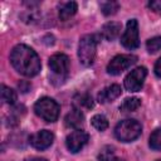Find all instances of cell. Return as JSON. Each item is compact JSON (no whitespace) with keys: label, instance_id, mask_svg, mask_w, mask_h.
<instances>
[{"label":"cell","instance_id":"cell-16","mask_svg":"<svg viewBox=\"0 0 161 161\" xmlns=\"http://www.w3.org/2000/svg\"><path fill=\"white\" fill-rule=\"evenodd\" d=\"M1 98L5 103L8 104H14L16 101V92L14 89H11L10 87L6 86H1Z\"/></svg>","mask_w":161,"mask_h":161},{"label":"cell","instance_id":"cell-17","mask_svg":"<svg viewBox=\"0 0 161 161\" xmlns=\"http://www.w3.org/2000/svg\"><path fill=\"white\" fill-rule=\"evenodd\" d=\"M74 106H77V108L80 109V107H86V108H92L93 107V99L89 94H78L74 98Z\"/></svg>","mask_w":161,"mask_h":161},{"label":"cell","instance_id":"cell-22","mask_svg":"<svg viewBox=\"0 0 161 161\" xmlns=\"http://www.w3.org/2000/svg\"><path fill=\"white\" fill-rule=\"evenodd\" d=\"M146 48H147V52L151 54L157 53L161 49V36H153L148 39L146 43Z\"/></svg>","mask_w":161,"mask_h":161},{"label":"cell","instance_id":"cell-18","mask_svg":"<svg viewBox=\"0 0 161 161\" xmlns=\"http://www.w3.org/2000/svg\"><path fill=\"white\" fill-rule=\"evenodd\" d=\"M92 126L97 130V131H104L108 127V119L103 116V114H94L91 119Z\"/></svg>","mask_w":161,"mask_h":161},{"label":"cell","instance_id":"cell-4","mask_svg":"<svg viewBox=\"0 0 161 161\" xmlns=\"http://www.w3.org/2000/svg\"><path fill=\"white\" fill-rule=\"evenodd\" d=\"M60 107L59 104L50 97H43L36 101L34 104V112L38 117L44 119L45 122H55L59 117Z\"/></svg>","mask_w":161,"mask_h":161},{"label":"cell","instance_id":"cell-9","mask_svg":"<svg viewBox=\"0 0 161 161\" xmlns=\"http://www.w3.org/2000/svg\"><path fill=\"white\" fill-rule=\"evenodd\" d=\"M49 68L57 75H65L69 70V58L63 53H57L49 58Z\"/></svg>","mask_w":161,"mask_h":161},{"label":"cell","instance_id":"cell-15","mask_svg":"<svg viewBox=\"0 0 161 161\" xmlns=\"http://www.w3.org/2000/svg\"><path fill=\"white\" fill-rule=\"evenodd\" d=\"M140 106H141V99L140 98H137V97H130V98H125V101L119 106V109L123 111V112H133Z\"/></svg>","mask_w":161,"mask_h":161},{"label":"cell","instance_id":"cell-5","mask_svg":"<svg viewBox=\"0 0 161 161\" xmlns=\"http://www.w3.org/2000/svg\"><path fill=\"white\" fill-rule=\"evenodd\" d=\"M137 62V57L132 54H119L116 55L107 65V73L112 75H118L123 70L128 69Z\"/></svg>","mask_w":161,"mask_h":161},{"label":"cell","instance_id":"cell-12","mask_svg":"<svg viewBox=\"0 0 161 161\" xmlns=\"http://www.w3.org/2000/svg\"><path fill=\"white\" fill-rule=\"evenodd\" d=\"M64 122H65L67 127H70V128H74V130H80V127L84 123V116H83L82 111L75 107L65 116Z\"/></svg>","mask_w":161,"mask_h":161},{"label":"cell","instance_id":"cell-20","mask_svg":"<svg viewBox=\"0 0 161 161\" xmlns=\"http://www.w3.org/2000/svg\"><path fill=\"white\" fill-rule=\"evenodd\" d=\"M148 145L152 150L161 151V128H157L151 133Z\"/></svg>","mask_w":161,"mask_h":161},{"label":"cell","instance_id":"cell-21","mask_svg":"<svg viewBox=\"0 0 161 161\" xmlns=\"http://www.w3.org/2000/svg\"><path fill=\"white\" fill-rule=\"evenodd\" d=\"M118 8H119V5L116 1H104V3H101V10L107 16L116 14L117 10H118Z\"/></svg>","mask_w":161,"mask_h":161},{"label":"cell","instance_id":"cell-23","mask_svg":"<svg viewBox=\"0 0 161 161\" xmlns=\"http://www.w3.org/2000/svg\"><path fill=\"white\" fill-rule=\"evenodd\" d=\"M113 147L112 146H104L101 152L98 153V161H112L113 157Z\"/></svg>","mask_w":161,"mask_h":161},{"label":"cell","instance_id":"cell-24","mask_svg":"<svg viewBox=\"0 0 161 161\" xmlns=\"http://www.w3.org/2000/svg\"><path fill=\"white\" fill-rule=\"evenodd\" d=\"M148 8L157 14H161V0H152L148 3Z\"/></svg>","mask_w":161,"mask_h":161},{"label":"cell","instance_id":"cell-19","mask_svg":"<svg viewBox=\"0 0 161 161\" xmlns=\"http://www.w3.org/2000/svg\"><path fill=\"white\" fill-rule=\"evenodd\" d=\"M39 13L36 11V9H33V8H29L26 11H24L21 14V19L26 23V24H35L39 21Z\"/></svg>","mask_w":161,"mask_h":161},{"label":"cell","instance_id":"cell-29","mask_svg":"<svg viewBox=\"0 0 161 161\" xmlns=\"http://www.w3.org/2000/svg\"><path fill=\"white\" fill-rule=\"evenodd\" d=\"M157 161H161V160H157Z\"/></svg>","mask_w":161,"mask_h":161},{"label":"cell","instance_id":"cell-11","mask_svg":"<svg viewBox=\"0 0 161 161\" xmlns=\"http://www.w3.org/2000/svg\"><path fill=\"white\" fill-rule=\"evenodd\" d=\"M119 96H121V87L118 84H111V86L103 88L98 93V102L99 103L112 102L116 98H118Z\"/></svg>","mask_w":161,"mask_h":161},{"label":"cell","instance_id":"cell-14","mask_svg":"<svg viewBox=\"0 0 161 161\" xmlns=\"http://www.w3.org/2000/svg\"><path fill=\"white\" fill-rule=\"evenodd\" d=\"M78 10V5L75 1H68V3H63L59 6V19L65 21L69 18H72Z\"/></svg>","mask_w":161,"mask_h":161},{"label":"cell","instance_id":"cell-3","mask_svg":"<svg viewBox=\"0 0 161 161\" xmlns=\"http://www.w3.org/2000/svg\"><path fill=\"white\" fill-rule=\"evenodd\" d=\"M97 43H98L97 36L93 34H87L82 36V39L79 40L78 58L83 65L88 67L93 64L96 59V53H97Z\"/></svg>","mask_w":161,"mask_h":161},{"label":"cell","instance_id":"cell-26","mask_svg":"<svg viewBox=\"0 0 161 161\" xmlns=\"http://www.w3.org/2000/svg\"><path fill=\"white\" fill-rule=\"evenodd\" d=\"M19 88H20V91L21 92H28L29 91V88H30V84L29 83H25V82H20L19 83Z\"/></svg>","mask_w":161,"mask_h":161},{"label":"cell","instance_id":"cell-1","mask_svg":"<svg viewBox=\"0 0 161 161\" xmlns=\"http://www.w3.org/2000/svg\"><path fill=\"white\" fill-rule=\"evenodd\" d=\"M10 62L14 69L25 75L34 77L40 72V59L34 49L25 44H18L13 48L10 53Z\"/></svg>","mask_w":161,"mask_h":161},{"label":"cell","instance_id":"cell-10","mask_svg":"<svg viewBox=\"0 0 161 161\" xmlns=\"http://www.w3.org/2000/svg\"><path fill=\"white\" fill-rule=\"evenodd\" d=\"M54 141V135L48 131V130H42V131H38L36 133L31 135L30 138H29V142L30 145L36 148V150H45L48 148Z\"/></svg>","mask_w":161,"mask_h":161},{"label":"cell","instance_id":"cell-25","mask_svg":"<svg viewBox=\"0 0 161 161\" xmlns=\"http://www.w3.org/2000/svg\"><path fill=\"white\" fill-rule=\"evenodd\" d=\"M153 70H155V74H156L157 77L161 78V58H158L157 62L155 63V68H153Z\"/></svg>","mask_w":161,"mask_h":161},{"label":"cell","instance_id":"cell-28","mask_svg":"<svg viewBox=\"0 0 161 161\" xmlns=\"http://www.w3.org/2000/svg\"><path fill=\"white\" fill-rule=\"evenodd\" d=\"M112 161H125V160H122V158H118V157H114Z\"/></svg>","mask_w":161,"mask_h":161},{"label":"cell","instance_id":"cell-13","mask_svg":"<svg viewBox=\"0 0 161 161\" xmlns=\"http://www.w3.org/2000/svg\"><path fill=\"white\" fill-rule=\"evenodd\" d=\"M121 33V24L117 21H108L102 26L101 34L106 40L116 39Z\"/></svg>","mask_w":161,"mask_h":161},{"label":"cell","instance_id":"cell-6","mask_svg":"<svg viewBox=\"0 0 161 161\" xmlns=\"http://www.w3.org/2000/svg\"><path fill=\"white\" fill-rule=\"evenodd\" d=\"M146 75H147V69L145 67H137V68H135L133 70H131L126 75L125 82H123L125 88L128 92H138V91H141Z\"/></svg>","mask_w":161,"mask_h":161},{"label":"cell","instance_id":"cell-8","mask_svg":"<svg viewBox=\"0 0 161 161\" xmlns=\"http://www.w3.org/2000/svg\"><path fill=\"white\" fill-rule=\"evenodd\" d=\"M88 133L82 131V130H74L73 132H70L68 136H67V140H65V145H67V148L73 152V153H77L78 151H80L86 143L88 142Z\"/></svg>","mask_w":161,"mask_h":161},{"label":"cell","instance_id":"cell-27","mask_svg":"<svg viewBox=\"0 0 161 161\" xmlns=\"http://www.w3.org/2000/svg\"><path fill=\"white\" fill-rule=\"evenodd\" d=\"M33 161H47L45 158H40V157H38V158H34Z\"/></svg>","mask_w":161,"mask_h":161},{"label":"cell","instance_id":"cell-7","mask_svg":"<svg viewBox=\"0 0 161 161\" xmlns=\"http://www.w3.org/2000/svg\"><path fill=\"white\" fill-rule=\"evenodd\" d=\"M121 43L127 49H135L138 47V23L136 19H131L126 24V30L121 38Z\"/></svg>","mask_w":161,"mask_h":161},{"label":"cell","instance_id":"cell-2","mask_svg":"<svg viewBox=\"0 0 161 161\" xmlns=\"http://www.w3.org/2000/svg\"><path fill=\"white\" fill-rule=\"evenodd\" d=\"M142 132V126L138 121L136 119H123L117 123L114 128V136L117 140L122 142H131L135 141L141 136Z\"/></svg>","mask_w":161,"mask_h":161}]
</instances>
